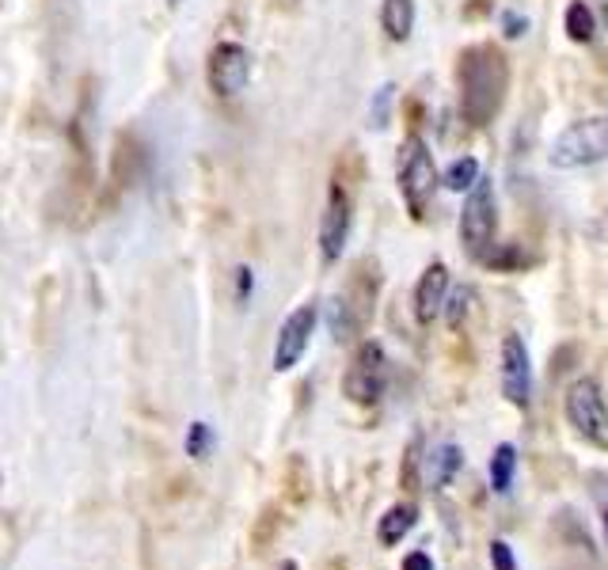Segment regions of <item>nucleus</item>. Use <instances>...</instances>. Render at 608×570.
Here are the masks:
<instances>
[{
  "label": "nucleus",
  "instance_id": "nucleus-1",
  "mask_svg": "<svg viewBox=\"0 0 608 570\" xmlns=\"http://www.w3.org/2000/svg\"><path fill=\"white\" fill-rule=\"evenodd\" d=\"M456 92H460V115L471 126H491L499 118L510 92V61L499 46L479 43L468 46L456 61Z\"/></svg>",
  "mask_w": 608,
  "mask_h": 570
},
{
  "label": "nucleus",
  "instance_id": "nucleus-2",
  "mask_svg": "<svg viewBox=\"0 0 608 570\" xmlns=\"http://www.w3.org/2000/svg\"><path fill=\"white\" fill-rule=\"evenodd\" d=\"M437 183L442 179H437V167H434V156H430L426 141L407 138L404 149H399V195H404V206L414 221L426 217Z\"/></svg>",
  "mask_w": 608,
  "mask_h": 570
},
{
  "label": "nucleus",
  "instance_id": "nucleus-3",
  "mask_svg": "<svg viewBox=\"0 0 608 570\" xmlns=\"http://www.w3.org/2000/svg\"><path fill=\"white\" fill-rule=\"evenodd\" d=\"M563 411H566L571 430L578 433L586 445H594V449H601V453H608V399H605L601 384L589 381V376L574 381L571 388H566Z\"/></svg>",
  "mask_w": 608,
  "mask_h": 570
},
{
  "label": "nucleus",
  "instance_id": "nucleus-4",
  "mask_svg": "<svg viewBox=\"0 0 608 570\" xmlns=\"http://www.w3.org/2000/svg\"><path fill=\"white\" fill-rule=\"evenodd\" d=\"M608 156V118H586V123H574L551 141L548 160L563 172H578L597 160Z\"/></svg>",
  "mask_w": 608,
  "mask_h": 570
},
{
  "label": "nucleus",
  "instance_id": "nucleus-5",
  "mask_svg": "<svg viewBox=\"0 0 608 570\" xmlns=\"http://www.w3.org/2000/svg\"><path fill=\"white\" fill-rule=\"evenodd\" d=\"M494 236H499V198H494V183L479 179L476 187L468 190L460 210V240L468 247V255H487L494 247Z\"/></svg>",
  "mask_w": 608,
  "mask_h": 570
},
{
  "label": "nucleus",
  "instance_id": "nucleus-6",
  "mask_svg": "<svg viewBox=\"0 0 608 570\" xmlns=\"http://www.w3.org/2000/svg\"><path fill=\"white\" fill-rule=\"evenodd\" d=\"M350 229H354V198H350L347 183L331 179L324 217H319V259L339 263L350 244Z\"/></svg>",
  "mask_w": 608,
  "mask_h": 570
},
{
  "label": "nucleus",
  "instance_id": "nucleus-7",
  "mask_svg": "<svg viewBox=\"0 0 608 570\" xmlns=\"http://www.w3.org/2000/svg\"><path fill=\"white\" fill-rule=\"evenodd\" d=\"M206 80H210L213 95L232 100L247 88L252 80V54L239 43H218L210 50V66H206Z\"/></svg>",
  "mask_w": 608,
  "mask_h": 570
},
{
  "label": "nucleus",
  "instance_id": "nucleus-8",
  "mask_svg": "<svg viewBox=\"0 0 608 570\" xmlns=\"http://www.w3.org/2000/svg\"><path fill=\"white\" fill-rule=\"evenodd\" d=\"M384 376H388V358H384V350L377 347V342H365V347L358 350L354 365H350L342 392H347L354 404L373 407L384 392Z\"/></svg>",
  "mask_w": 608,
  "mask_h": 570
},
{
  "label": "nucleus",
  "instance_id": "nucleus-9",
  "mask_svg": "<svg viewBox=\"0 0 608 570\" xmlns=\"http://www.w3.org/2000/svg\"><path fill=\"white\" fill-rule=\"evenodd\" d=\"M316 304H301V309H293L290 316H285L282 331H278V342H274V369L278 373H290L293 365L304 358V350H308L312 342V331H316Z\"/></svg>",
  "mask_w": 608,
  "mask_h": 570
},
{
  "label": "nucleus",
  "instance_id": "nucleus-10",
  "mask_svg": "<svg viewBox=\"0 0 608 570\" xmlns=\"http://www.w3.org/2000/svg\"><path fill=\"white\" fill-rule=\"evenodd\" d=\"M502 392L514 407H529L533 399V358L522 335L502 339Z\"/></svg>",
  "mask_w": 608,
  "mask_h": 570
},
{
  "label": "nucleus",
  "instance_id": "nucleus-11",
  "mask_svg": "<svg viewBox=\"0 0 608 570\" xmlns=\"http://www.w3.org/2000/svg\"><path fill=\"white\" fill-rule=\"evenodd\" d=\"M445 301H449V267L445 263H430L422 270L419 286H414V319L419 324H434L442 316Z\"/></svg>",
  "mask_w": 608,
  "mask_h": 570
},
{
  "label": "nucleus",
  "instance_id": "nucleus-12",
  "mask_svg": "<svg viewBox=\"0 0 608 570\" xmlns=\"http://www.w3.org/2000/svg\"><path fill=\"white\" fill-rule=\"evenodd\" d=\"M464 468V453H460V445H437V449H430V456H426V484L434 487V491H445V487L453 484L456 479V472Z\"/></svg>",
  "mask_w": 608,
  "mask_h": 570
},
{
  "label": "nucleus",
  "instance_id": "nucleus-13",
  "mask_svg": "<svg viewBox=\"0 0 608 570\" xmlns=\"http://www.w3.org/2000/svg\"><path fill=\"white\" fill-rule=\"evenodd\" d=\"M414 521H419V510H414V505H407V502L388 505L384 517H381V525H377V540L384 544V548H396V544L414 528Z\"/></svg>",
  "mask_w": 608,
  "mask_h": 570
},
{
  "label": "nucleus",
  "instance_id": "nucleus-14",
  "mask_svg": "<svg viewBox=\"0 0 608 570\" xmlns=\"http://www.w3.org/2000/svg\"><path fill=\"white\" fill-rule=\"evenodd\" d=\"M381 23H384V35H388L391 43H407L414 31V0H384Z\"/></svg>",
  "mask_w": 608,
  "mask_h": 570
},
{
  "label": "nucleus",
  "instance_id": "nucleus-15",
  "mask_svg": "<svg viewBox=\"0 0 608 570\" xmlns=\"http://www.w3.org/2000/svg\"><path fill=\"white\" fill-rule=\"evenodd\" d=\"M514 472H517V449L510 445V441H502L491 456V491L510 495V487H514Z\"/></svg>",
  "mask_w": 608,
  "mask_h": 570
},
{
  "label": "nucleus",
  "instance_id": "nucleus-16",
  "mask_svg": "<svg viewBox=\"0 0 608 570\" xmlns=\"http://www.w3.org/2000/svg\"><path fill=\"white\" fill-rule=\"evenodd\" d=\"M483 179L479 175V160L476 156H460V160H453L449 167H445V175H442V187L445 190H460V195H468L476 183Z\"/></svg>",
  "mask_w": 608,
  "mask_h": 570
},
{
  "label": "nucleus",
  "instance_id": "nucleus-17",
  "mask_svg": "<svg viewBox=\"0 0 608 570\" xmlns=\"http://www.w3.org/2000/svg\"><path fill=\"white\" fill-rule=\"evenodd\" d=\"M563 23H566V35H571V43H594V31H597V23H594V12H589L582 0H571L566 4V15H563Z\"/></svg>",
  "mask_w": 608,
  "mask_h": 570
},
{
  "label": "nucleus",
  "instance_id": "nucleus-18",
  "mask_svg": "<svg viewBox=\"0 0 608 570\" xmlns=\"http://www.w3.org/2000/svg\"><path fill=\"white\" fill-rule=\"evenodd\" d=\"M210 445H213L210 427H206V422H195V427H190V438H187V453L195 456V461H202L206 449H210Z\"/></svg>",
  "mask_w": 608,
  "mask_h": 570
},
{
  "label": "nucleus",
  "instance_id": "nucleus-19",
  "mask_svg": "<svg viewBox=\"0 0 608 570\" xmlns=\"http://www.w3.org/2000/svg\"><path fill=\"white\" fill-rule=\"evenodd\" d=\"M468 304H471V289H456V293L445 301V309H449V324H464V316H468Z\"/></svg>",
  "mask_w": 608,
  "mask_h": 570
},
{
  "label": "nucleus",
  "instance_id": "nucleus-20",
  "mask_svg": "<svg viewBox=\"0 0 608 570\" xmlns=\"http://www.w3.org/2000/svg\"><path fill=\"white\" fill-rule=\"evenodd\" d=\"M491 563H494V570H517V559H514V551H510L506 540L491 544Z\"/></svg>",
  "mask_w": 608,
  "mask_h": 570
},
{
  "label": "nucleus",
  "instance_id": "nucleus-21",
  "mask_svg": "<svg viewBox=\"0 0 608 570\" xmlns=\"http://www.w3.org/2000/svg\"><path fill=\"white\" fill-rule=\"evenodd\" d=\"M404 570H434V559H430L426 551H411V556L404 559Z\"/></svg>",
  "mask_w": 608,
  "mask_h": 570
},
{
  "label": "nucleus",
  "instance_id": "nucleus-22",
  "mask_svg": "<svg viewBox=\"0 0 608 570\" xmlns=\"http://www.w3.org/2000/svg\"><path fill=\"white\" fill-rule=\"evenodd\" d=\"M252 289H255V278H252V270H239V278H236V293H239V301H247L252 296Z\"/></svg>",
  "mask_w": 608,
  "mask_h": 570
},
{
  "label": "nucleus",
  "instance_id": "nucleus-23",
  "mask_svg": "<svg viewBox=\"0 0 608 570\" xmlns=\"http://www.w3.org/2000/svg\"><path fill=\"white\" fill-rule=\"evenodd\" d=\"M506 35L510 38L525 35V15H506Z\"/></svg>",
  "mask_w": 608,
  "mask_h": 570
},
{
  "label": "nucleus",
  "instance_id": "nucleus-24",
  "mask_svg": "<svg viewBox=\"0 0 608 570\" xmlns=\"http://www.w3.org/2000/svg\"><path fill=\"white\" fill-rule=\"evenodd\" d=\"M601 525H605V540H608V502H601Z\"/></svg>",
  "mask_w": 608,
  "mask_h": 570
},
{
  "label": "nucleus",
  "instance_id": "nucleus-25",
  "mask_svg": "<svg viewBox=\"0 0 608 570\" xmlns=\"http://www.w3.org/2000/svg\"><path fill=\"white\" fill-rule=\"evenodd\" d=\"M167 4H172V8H179V4H183V0H167Z\"/></svg>",
  "mask_w": 608,
  "mask_h": 570
},
{
  "label": "nucleus",
  "instance_id": "nucleus-26",
  "mask_svg": "<svg viewBox=\"0 0 608 570\" xmlns=\"http://www.w3.org/2000/svg\"><path fill=\"white\" fill-rule=\"evenodd\" d=\"M605 23H608V0H605Z\"/></svg>",
  "mask_w": 608,
  "mask_h": 570
}]
</instances>
